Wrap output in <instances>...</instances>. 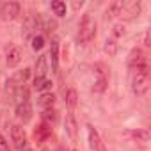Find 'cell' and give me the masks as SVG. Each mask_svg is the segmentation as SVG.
I'll list each match as a JSON object with an SVG mask.
<instances>
[{
	"label": "cell",
	"instance_id": "30bf717a",
	"mask_svg": "<svg viewBox=\"0 0 151 151\" xmlns=\"http://www.w3.org/2000/svg\"><path fill=\"white\" fill-rule=\"evenodd\" d=\"M126 14L128 18H133L135 14H139L140 13V2L139 0H130V2H123V11H121V14Z\"/></svg>",
	"mask_w": 151,
	"mask_h": 151
},
{
	"label": "cell",
	"instance_id": "277c9868",
	"mask_svg": "<svg viewBox=\"0 0 151 151\" xmlns=\"http://www.w3.org/2000/svg\"><path fill=\"white\" fill-rule=\"evenodd\" d=\"M128 66H130L132 71L137 69V68L147 66V59H146V55H144V52H142L140 48H133V50H132V53H130V57H128Z\"/></svg>",
	"mask_w": 151,
	"mask_h": 151
},
{
	"label": "cell",
	"instance_id": "52a82bcc",
	"mask_svg": "<svg viewBox=\"0 0 151 151\" xmlns=\"http://www.w3.org/2000/svg\"><path fill=\"white\" fill-rule=\"evenodd\" d=\"M87 135H89V146H91V149H94V151H107L105 146H103V142H101V139H100V133L96 132L94 126L87 124Z\"/></svg>",
	"mask_w": 151,
	"mask_h": 151
},
{
	"label": "cell",
	"instance_id": "5b68a950",
	"mask_svg": "<svg viewBox=\"0 0 151 151\" xmlns=\"http://www.w3.org/2000/svg\"><path fill=\"white\" fill-rule=\"evenodd\" d=\"M11 139H13L14 146L23 151V147L27 146V135H25V130L20 124H13L11 126Z\"/></svg>",
	"mask_w": 151,
	"mask_h": 151
},
{
	"label": "cell",
	"instance_id": "ffe728a7",
	"mask_svg": "<svg viewBox=\"0 0 151 151\" xmlns=\"http://www.w3.org/2000/svg\"><path fill=\"white\" fill-rule=\"evenodd\" d=\"M66 105L69 109L77 107V91L75 89H68V93H66Z\"/></svg>",
	"mask_w": 151,
	"mask_h": 151
},
{
	"label": "cell",
	"instance_id": "ac0fdd59",
	"mask_svg": "<svg viewBox=\"0 0 151 151\" xmlns=\"http://www.w3.org/2000/svg\"><path fill=\"white\" fill-rule=\"evenodd\" d=\"M46 75V55H41L36 64V77H45Z\"/></svg>",
	"mask_w": 151,
	"mask_h": 151
},
{
	"label": "cell",
	"instance_id": "7402d4cb",
	"mask_svg": "<svg viewBox=\"0 0 151 151\" xmlns=\"http://www.w3.org/2000/svg\"><path fill=\"white\" fill-rule=\"evenodd\" d=\"M133 137H135L137 140H140V142H147L151 135H149V132H147L146 128H139V130L133 132Z\"/></svg>",
	"mask_w": 151,
	"mask_h": 151
},
{
	"label": "cell",
	"instance_id": "cb8c5ba5",
	"mask_svg": "<svg viewBox=\"0 0 151 151\" xmlns=\"http://www.w3.org/2000/svg\"><path fill=\"white\" fill-rule=\"evenodd\" d=\"M105 52L112 57V55H116L117 53V43L114 41V39H107V43H105Z\"/></svg>",
	"mask_w": 151,
	"mask_h": 151
},
{
	"label": "cell",
	"instance_id": "603a6c76",
	"mask_svg": "<svg viewBox=\"0 0 151 151\" xmlns=\"http://www.w3.org/2000/svg\"><path fill=\"white\" fill-rule=\"evenodd\" d=\"M30 77V69L29 68H25L23 71H20L18 75H14V78H13V82H20V86L22 84H25V80Z\"/></svg>",
	"mask_w": 151,
	"mask_h": 151
},
{
	"label": "cell",
	"instance_id": "9c48e42d",
	"mask_svg": "<svg viewBox=\"0 0 151 151\" xmlns=\"http://www.w3.org/2000/svg\"><path fill=\"white\" fill-rule=\"evenodd\" d=\"M22 57H23V52H22V48L20 46H14V48H11L9 52H7V66L9 68H14V66H18L20 62H22Z\"/></svg>",
	"mask_w": 151,
	"mask_h": 151
},
{
	"label": "cell",
	"instance_id": "83f0119b",
	"mask_svg": "<svg viewBox=\"0 0 151 151\" xmlns=\"http://www.w3.org/2000/svg\"><path fill=\"white\" fill-rule=\"evenodd\" d=\"M0 151H11L9 146H7V142H6V139L2 135H0Z\"/></svg>",
	"mask_w": 151,
	"mask_h": 151
},
{
	"label": "cell",
	"instance_id": "4316f807",
	"mask_svg": "<svg viewBox=\"0 0 151 151\" xmlns=\"http://www.w3.org/2000/svg\"><path fill=\"white\" fill-rule=\"evenodd\" d=\"M124 32H126V30H124V25L117 23V25L114 27V36H117V37H119V36H124Z\"/></svg>",
	"mask_w": 151,
	"mask_h": 151
},
{
	"label": "cell",
	"instance_id": "d6986e66",
	"mask_svg": "<svg viewBox=\"0 0 151 151\" xmlns=\"http://www.w3.org/2000/svg\"><path fill=\"white\" fill-rule=\"evenodd\" d=\"M52 11L57 16H66V4L62 2V0H53L52 2Z\"/></svg>",
	"mask_w": 151,
	"mask_h": 151
},
{
	"label": "cell",
	"instance_id": "8fae6325",
	"mask_svg": "<svg viewBox=\"0 0 151 151\" xmlns=\"http://www.w3.org/2000/svg\"><path fill=\"white\" fill-rule=\"evenodd\" d=\"M50 135H52V126H50V124H46V123L37 124V126H36V130H34V137H36V140H37V142L46 140Z\"/></svg>",
	"mask_w": 151,
	"mask_h": 151
},
{
	"label": "cell",
	"instance_id": "3957f363",
	"mask_svg": "<svg viewBox=\"0 0 151 151\" xmlns=\"http://www.w3.org/2000/svg\"><path fill=\"white\" fill-rule=\"evenodd\" d=\"M94 73H96V82H94V93H103L107 89L109 84V69L105 64H96L94 66Z\"/></svg>",
	"mask_w": 151,
	"mask_h": 151
},
{
	"label": "cell",
	"instance_id": "2e32d148",
	"mask_svg": "<svg viewBox=\"0 0 151 151\" xmlns=\"http://www.w3.org/2000/svg\"><path fill=\"white\" fill-rule=\"evenodd\" d=\"M16 105L18 103H23V101H29V89L25 87V84H22L18 89H16Z\"/></svg>",
	"mask_w": 151,
	"mask_h": 151
},
{
	"label": "cell",
	"instance_id": "e0dca14e",
	"mask_svg": "<svg viewBox=\"0 0 151 151\" xmlns=\"http://www.w3.org/2000/svg\"><path fill=\"white\" fill-rule=\"evenodd\" d=\"M34 87H36L37 91H46V89H52V82L46 80L45 77H36V80H34Z\"/></svg>",
	"mask_w": 151,
	"mask_h": 151
},
{
	"label": "cell",
	"instance_id": "4fadbf2b",
	"mask_svg": "<svg viewBox=\"0 0 151 151\" xmlns=\"http://www.w3.org/2000/svg\"><path fill=\"white\" fill-rule=\"evenodd\" d=\"M39 107L43 109V110H48V109H53V105H55V96L52 94V93H43L41 96H39Z\"/></svg>",
	"mask_w": 151,
	"mask_h": 151
},
{
	"label": "cell",
	"instance_id": "44dd1931",
	"mask_svg": "<svg viewBox=\"0 0 151 151\" xmlns=\"http://www.w3.org/2000/svg\"><path fill=\"white\" fill-rule=\"evenodd\" d=\"M43 121H45L46 124H52V123H55V121H57V112H55L53 109L43 110Z\"/></svg>",
	"mask_w": 151,
	"mask_h": 151
},
{
	"label": "cell",
	"instance_id": "f1b7e54d",
	"mask_svg": "<svg viewBox=\"0 0 151 151\" xmlns=\"http://www.w3.org/2000/svg\"><path fill=\"white\" fill-rule=\"evenodd\" d=\"M59 151H64V149H62V147H60V149H59Z\"/></svg>",
	"mask_w": 151,
	"mask_h": 151
},
{
	"label": "cell",
	"instance_id": "6da1fadb",
	"mask_svg": "<svg viewBox=\"0 0 151 151\" xmlns=\"http://www.w3.org/2000/svg\"><path fill=\"white\" fill-rule=\"evenodd\" d=\"M132 89H133V93L137 96H144L147 93V89H149V66L133 69Z\"/></svg>",
	"mask_w": 151,
	"mask_h": 151
},
{
	"label": "cell",
	"instance_id": "5bb4252c",
	"mask_svg": "<svg viewBox=\"0 0 151 151\" xmlns=\"http://www.w3.org/2000/svg\"><path fill=\"white\" fill-rule=\"evenodd\" d=\"M66 130H68V135L71 139L77 137V123H75V117H73L71 112L66 114Z\"/></svg>",
	"mask_w": 151,
	"mask_h": 151
},
{
	"label": "cell",
	"instance_id": "ba28073f",
	"mask_svg": "<svg viewBox=\"0 0 151 151\" xmlns=\"http://www.w3.org/2000/svg\"><path fill=\"white\" fill-rule=\"evenodd\" d=\"M16 116H18L20 119H23V123L30 121V117H32V105H30V101L18 103V105H16Z\"/></svg>",
	"mask_w": 151,
	"mask_h": 151
},
{
	"label": "cell",
	"instance_id": "f546056e",
	"mask_svg": "<svg viewBox=\"0 0 151 151\" xmlns=\"http://www.w3.org/2000/svg\"><path fill=\"white\" fill-rule=\"evenodd\" d=\"M25 151H27V149H25Z\"/></svg>",
	"mask_w": 151,
	"mask_h": 151
},
{
	"label": "cell",
	"instance_id": "9a60e30c",
	"mask_svg": "<svg viewBox=\"0 0 151 151\" xmlns=\"http://www.w3.org/2000/svg\"><path fill=\"white\" fill-rule=\"evenodd\" d=\"M121 11H123V0H116V2H112V4L109 6L107 14H109L110 18H114V16H119Z\"/></svg>",
	"mask_w": 151,
	"mask_h": 151
},
{
	"label": "cell",
	"instance_id": "7c38bea8",
	"mask_svg": "<svg viewBox=\"0 0 151 151\" xmlns=\"http://www.w3.org/2000/svg\"><path fill=\"white\" fill-rule=\"evenodd\" d=\"M48 57L52 59V69L57 73V68H59V41L57 39L52 41V45H50V55Z\"/></svg>",
	"mask_w": 151,
	"mask_h": 151
},
{
	"label": "cell",
	"instance_id": "484cf974",
	"mask_svg": "<svg viewBox=\"0 0 151 151\" xmlns=\"http://www.w3.org/2000/svg\"><path fill=\"white\" fill-rule=\"evenodd\" d=\"M55 29H57V22H55V20H48V22L45 23V30H46L48 34H52Z\"/></svg>",
	"mask_w": 151,
	"mask_h": 151
},
{
	"label": "cell",
	"instance_id": "7a4b0ae2",
	"mask_svg": "<svg viewBox=\"0 0 151 151\" xmlns=\"http://www.w3.org/2000/svg\"><path fill=\"white\" fill-rule=\"evenodd\" d=\"M94 36H96V22L93 20L91 14H84L80 27H78V43L87 45Z\"/></svg>",
	"mask_w": 151,
	"mask_h": 151
},
{
	"label": "cell",
	"instance_id": "d4e9b609",
	"mask_svg": "<svg viewBox=\"0 0 151 151\" xmlns=\"http://www.w3.org/2000/svg\"><path fill=\"white\" fill-rule=\"evenodd\" d=\"M45 46V39H43V36H36L34 39H32V48L34 50H41Z\"/></svg>",
	"mask_w": 151,
	"mask_h": 151
},
{
	"label": "cell",
	"instance_id": "8992f818",
	"mask_svg": "<svg viewBox=\"0 0 151 151\" xmlns=\"http://www.w3.org/2000/svg\"><path fill=\"white\" fill-rule=\"evenodd\" d=\"M20 4L18 2H6L0 6V14H2L4 20H14L20 14Z\"/></svg>",
	"mask_w": 151,
	"mask_h": 151
}]
</instances>
